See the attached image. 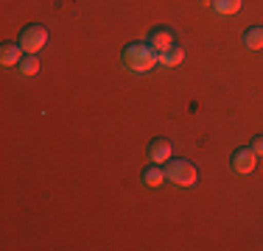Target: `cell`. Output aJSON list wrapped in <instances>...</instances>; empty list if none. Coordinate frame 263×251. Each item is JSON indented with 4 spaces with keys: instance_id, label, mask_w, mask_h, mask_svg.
Masks as SVG:
<instances>
[{
    "instance_id": "cell-14",
    "label": "cell",
    "mask_w": 263,
    "mask_h": 251,
    "mask_svg": "<svg viewBox=\"0 0 263 251\" xmlns=\"http://www.w3.org/2000/svg\"><path fill=\"white\" fill-rule=\"evenodd\" d=\"M199 3H202L204 9H213V0H199Z\"/></svg>"
},
{
    "instance_id": "cell-7",
    "label": "cell",
    "mask_w": 263,
    "mask_h": 251,
    "mask_svg": "<svg viewBox=\"0 0 263 251\" xmlns=\"http://www.w3.org/2000/svg\"><path fill=\"white\" fill-rule=\"evenodd\" d=\"M148 45L157 50V53H162V50H168V48H174V45H177V39H174V31H168V28H154Z\"/></svg>"
},
{
    "instance_id": "cell-3",
    "label": "cell",
    "mask_w": 263,
    "mask_h": 251,
    "mask_svg": "<svg viewBox=\"0 0 263 251\" xmlns=\"http://www.w3.org/2000/svg\"><path fill=\"white\" fill-rule=\"evenodd\" d=\"M17 42H20V48L26 50L28 56H36L42 48L48 45V28H42V25H28V28L20 34Z\"/></svg>"
},
{
    "instance_id": "cell-11",
    "label": "cell",
    "mask_w": 263,
    "mask_h": 251,
    "mask_svg": "<svg viewBox=\"0 0 263 251\" xmlns=\"http://www.w3.org/2000/svg\"><path fill=\"white\" fill-rule=\"evenodd\" d=\"M243 42H247L249 50H263V25L260 28H249L247 36H243Z\"/></svg>"
},
{
    "instance_id": "cell-6",
    "label": "cell",
    "mask_w": 263,
    "mask_h": 251,
    "mask_svg": "<svg viewBox=\"0 0 263 251\" xmlns=\"http://www.w3.org/2000/svg\"><path fill=\"white\" fill-rule=\"evenodd\" d=\"M148 159H152L154 165H165V162L171 159V142L168 140H152L148 142Z\"/></svg>"
},
{
    "instance_id": "cell-8",
    "label": "cell",
    "mask_w": 263,
    "mask_h": 251,
    "mask_svg": "<svg viewBox=\"0 0 263 251\" xmlns=\"http://www.w3.org/2000/svg\"><path fill=\"white\" fill-rule=\"evenodd\" d=\"M182 59H185V50L179 45H174V48H168V50H162V53H160V65L162 67H179V65H182Z\"/></svg>"
},
{
    "instance_id": "cell-12",
    "label": "cell",
    "mask_w": 263,
    "mask_h": 251,
    "mask_svg": "<svg viewBox=\"0 0 263 251\" xmlns=\"http://www.w3.org/2000/svg\"><path fill=\"white\" fill-rule=\"evenodd\" d=\"M40 59H36V56H23V61H20V65H17V70H20L23 75H36V73H40Z\"/></svg>"
},
{
    "instance_id": "cell-1",
    "label": "cell",
    "mask_w": 263,
    "mask_h": 251,
    "mask_svg": "<svg viewBox=\"0 0 263 251\" xmlns=\"http://www.w3.org/2000/svg\"><path fill=\"white\" fill-rule=\"evenodd\" d=\"M121 61L129 73H148L152 67L160 65V53L152 45H146V42H132V45L123 50Z\"/></svg>"
},
{
    "instance_id": "cell-10",
    "label": "cell",
    "mask_w": 263,
    "mask_h": 251,
    "mask_svg": "<svg viewBox=\"0 0 263 251\" xmlns=\"http://www.w3.org/2000/svg\"><path fill=\"white\" fill-rule=\"evenodd\" d=\"M143 181H146L148 187H160L162 181H165V171H160V168L152 162V165H148L146 171H143Z\"/></svg>"
},
{
    "instance_id": "cell-9",
    "label": "cell",
    "mask_w": 263,
    "mask_h": 251,
    "mask_svg": "<svg viewBox=\"0 0 263 251\" xmlns=\"http://www.w3.org/2000/svg\"><path fill=\"white\" fill-rule=\"evenodd\" d=\"M241 6H243V0H213V9L218 11V14H224V17H233L241 11Z\"/></svg>"
},
{
    "instance_id": "cell-5",
    "label": "cell",
    "mask_w": 263,
    "mask_h": 251,
    "mask_svg": "<svg viewBox=\"0 0 263 251\" xmlns=\"http://www.w3.org/2000/svg\"><path fill=\"white\" fill-rule=\"evenodd\" d=\"M23 53H26V50L20 48V42H3V48H0V65L17 67L23 61Z\"/></svg>"
},
{
    "instance_id": "cell-2",
    "label": "cell",
    "mask_w": 263,
    "mask_h": 251,
    "mask_svg": "<svg viewBox=\"0 0 263 251\" xmlns=\"http://www.w3.org/2000/svg\"><path fill=\"white\" fill-rule=\"evenodd\" d=\"M165 179L174 181L177 187H193L199 181V171L187 159H168L165 162Z\"/></svg>"
},
{
    "instance_id": "cell-4",
    "label": "cell",
    "mask_w": 263,
    "mask_h": 251,
    "mask_svg": "<svg viewBox=\"0 0 263 251\" xmlns=\"http://www.w3.org/2000/svg\"><path fill=\"white\" fill-rule=\"evenodd\" d=\"M255 165H258V154H255L252 148H238L233 154V171L235 173H252Z\"/></svg>"
},
{
    "instance_id": "cell-13",
    "label": "cell",
    "mask_w": 263,
    "mask_h": 251,
    "mask_svg": "<svg viewBox=\"0 0 263 251\" xmlns=\"http://www.w3.org/2000/svg\"><path fill=\"white\" fill-rule=\"evenodd\" d=\"M252 151L258 156H263V137H255V140H252Z\"/></svg>"
}]
</instances>
